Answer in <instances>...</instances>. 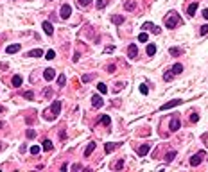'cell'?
<instances>
[{
    "instance_id": "obj_1",
    "label": "cell",
    "mask_w": 208,
    "mask_h": 172,
    "mask_svg": "<svg viewBox=\"0 0 208 172\" xmlns=\"http://www.w3.org/2000/svg\"><path fill=\"white\" fill-rule=\"evenodd\" d=\"M59 111H61V101H54L50 106V111H45L43 117L47 118V120H56L58 115H59Z\"/></svg>"
},
{
    "instance_id": "obj_2",
    "label": "cell",
    "mask_w": 208,
    "mask_h": 172,
    "mask_svg": "<svg viewBox=\"0 0 208 172\" xmlns=\"http://www.w3.org/2000/svg\"><path fill=\"white\" fill-rule=\"evenodd\" d=\"M181 23V18H179V15H178V13H169V16H167V20H165V25H167V27H169V29H174V27H176V25H179Z\"/></svg>"
},
{
    "instance_id": "obj_3",
    "label": "cell",
    "mask_w": 208,
    "mask_h": 172,
    "mask_svg": "<svg viewBox=\"0 0 208 172\" xmlns=\"http://www.w3.org/2000/svg\"><path fill=\"white\" fill-rule=\"evenodd\" d=\"M183 102H185V101H181V99H174V101H171V102H167V104L162 106V111L171 109V108H174V106H179V104H183Z\"/></svg>"
},
{
    "instance_id": "obj_4",
    "label": "cell",
    "mask_w": 208,
    "mask_h": 172,
    "mask_svg": "<svg viewBox=\"0 0 208 172\" xmlns=\"http://www.w3.org/2000/svg\"><path fill=\"white\" fill-rule=\"evenodd\" d=\"M181 127V122H179V118L178 117H171V125H169V129L172 131V133H174V131H178Z\"/></svg>"
},
{
    "instance_id": "obj_5",
    "label": "cell",
    "mask_w": 208,
    "mask_h": 172,
    "mask_svg": "<svg viewBox=\"0 0 208 172\" xmlns=\"http://www.w3.org/2000/svg\"><path fill=\"white\" fill-rule=\"evenodd\" d=\"M70 15H72V7L68 4H63L61 5V18L66 20V18H70Z\"/></svg>"
},
{
    "instance_id": "obj_6",
    "label": "cell",
    "mask_w": 208,
    "mask_h": 172,
    "mask_svg": "<svg viewBox=\"0 0 208 172\" xmlns=\"http://www.w3.org/2000/svg\"><path fill=\"white\" fill-rule=\"evenodd\" d=\"M201 160H203V153L194 154V156L190 158V167H197V165L201 163Z\"/></svg>"
},
{
    "instance_id": "obj_7",
    "label": "cell",
    "mask_w": 208,
    "mask_h": 172,
    "mask_svg": "<svg viewBox=\"0 0 208 172\" xmlns=\"http://www.w3.org/2000/svg\"><path fill=\"white\" fill-rule=\"evenodd\" d=\"M43 32H45L47 36H52V34H54V27H52L50 22H43Z\"/></svg>"
},
{
    "instance_id": "obj_8",
    "label": "cell",
    "mask_w": 208,
    "mask_h": 172,
    "mask_svg": "<svg viewBox=\"0 0 208 172\" xmlns=\"http://www.w3.org/2000/svg\"><path fill=\"white\" fill-rule=\"evenodd\" d=\"M43 77L47 79V81H52V79L56 77V70H54V68H47V70L43 72Z\"/></svg>"
},
{
    "instance_id": "obj_9",
    "label": "cell",
    "mask_w": 208,
    "mask_h": 172,
    "mask_svg": "<svg viewBox=\"0 0 208 172\" xmlns=\"http://www.w3.org/2000/svg\"><path fill=\"white\" fill-rule=\"evenodd\" d=\"M102 104H104V101L99 95H92V106H93V108H100Z\"/></svg>"
},
{
    "instance_id": "obj_10",
    "label": "cell",
    "mask_w": 208,
    "mask_h": 172,
    "mask_svg": "<svg viewBox=\"0 0 208 172\" xmlns=\"http://www.w3.org/2000/svg\"><path fill=\"white\" fill-rule=\"evenodd\" d=\"M127 56H129L131 59L138 56V49H136V45H129V47H127Z\"/></svg>"
},
{
    "instance_id": "obj_11",
    "label": "cell",
    "mask_w": 208,
    "mask_h": 172,
    "mask_svg": "<svg viewBox=\"0 0 208 172\" xmlns=\"http://www.w3.org/2000/svg\"><path fill=\"white\" fill-rule=\"evenodd\" d=\"M149 151H151V145L149 143H144V145H140V147H138V154L140 156H145Z\"/></svg>"
},
{
    "instance_id": "obj_12",
    "label": "cell",
    "mask_w": 208,
    "mask_h": 172,
    "mask_svg": "<svg viewBox=\"0 0 208 172\" xmlns=\"http://www.w3.org/2000/svg\"><path fill=\"white\" fill-rule=\"evenodd\" d=\"M144 29L147 31V29H151L154 34H160V27H156V25H152L151 22H147V23H144Z\"/></svg>"
},
{
    "instance_id": "obj_13",
    "label": "cell",
    "mask_w": 208,
    "mask_h": 172,
    "mask_svg": "<svg viewBox=\"0 0 208 172\" xmlns=\"http://www.w3.org/2000/svg\"><path fill=\"white\" fill-rule=\"evenodd\" d=\"M43 56V50L41 49H34V50H31L29 54H27V57H41Z\"/></svg>"
},
{
    "instance_id": "obj_14",
    "label": "cell",
    "mask_w": 208,
    "mask_h": 172,
    "mask_svg": "<svg viewBox=\"0 0 208 172\" xmlns=\"http://www.w3.org/2000/svg\"><path fill=\"white\" fill-rule=\"evenodd\" d=\"M197 11V2H192L189 7H187V13H189V16H194V13Z\"/></svg>"
},
{
    "instance_id": "obj_15",
    "label": "cell",
    "mask_w": 208,
    "mask_h": 172,
    "mask_svg": "<svg viewBox=\"0 0 208 172\" xmlns=\"http://www.w3.org/2000/svg\"><path fill=\"white\" fill-rule=\"evenodd\" d=\"M145 52H147V56H154V54H156V45L149 43V45H147V49H145Z\"/></svg>"
},
{
    "instance_id": "obj_16",
    "label": "cell",
    "mask_w": 208,
    "mask_h": 172,
    "mask_svg": "<svg viewBox=\"0 0 208 172\" xmlns=\"http://www.w3.org/2000/svg\"><path fill=\"white\" fill-rule=\"evenodd\" d=\"M11 83H13V86H22V83H23V79L20 77V75H13V79H11Z\"/></svg>"
},
{
    "instance_id": "obj_17",
    "label": "cell",
    "mask_w": 208,
    "mask_h": 172,
    "mask_svg": "<svg viewBox=\"0 0 208 172\" xmlns=\"http://www.w3.org/2000/svg\"><path fill=\"white\" fill-rule=\"evenodd\" d=\"M93 151H95V143H93V142H90V143H88V147H86V151H84V156L88 158V156L93 153Z\"/></svg>"
},
{
    "instance_id": "obj_18",
    "label": "cell",
    "mask_w": 208,
    "mask_h": 172,
    "mask_svg": "<svg viewBox=\"0 0 208 172\" xmlns=\"http://www.w3.org/2000/svg\"><path fill=\"white\" fill-rule=\"evenodd\" d=\"M5 50H7V54H15V52H18V50H20V45H18V43H15V45H9V47L5 49Z\"/></svg>"
},
{
    "instance_id": "obj_19",
    "label": "cell",
    "mask_w": 208,
    "mask_h": 172,
    "mask_svg": "<svg viewBox=\"0 0 208 172\" xmlns=\"http://www.w3.org/2000/svg\"><path fill=\"white\" fill-rule=\"evenodd\" d=\"M181 72H183V65H181V63H176V65L172 67V74L176 75V74H181Z\"/></svg>"
},
{
    "instance_id": "obj_20",
    "label": "cell",
    "mask_w": 208,
    "mask_h": 172,
    "mask_svg": "<svg viewBox=\"0 0 208 172\" xmlns=\"http://www.w3.org/2000/svg\"><path fill=\"white\" fill-rule=\"evenodd\" d=\"M117 147H118V143H106V153L110 154V153H113Z\"/></svg>"
},
{
    "instance_id": "obj_21",
    "label": "cell",
    "mask_w": 208,
    "mask_h": 172,
    "mask_svg": "<svg viewBox=\"0 0 208 172\" xmlns=\"http://www.w3.org/2000/svg\"><path fill=\"white\" fill-rule=\"evenodd\" d=\"M41 143H43V145H41L43 151H52V142H50V140H43Z\"/></svg>"
},
{
    "instance_id": "obj_22",
    "label": "cell",
    "mask_w": 208,
    "mask_h": 172,
    "mask_svg": "<svg viewBox=\"0 0 208 172\" xmlns=\"http://www.w3.org/2000/svg\"><path fill=\"white\" fill-rule=\"evenodd\" d=\"M174 158H176V153H174V151H171V153H167V156H165V161L167 163H171Z\"/></svg>"
},
{
    "instance_id": "obj_23",
    "label": "cell",
    "mask_w": 208,
    "mask_h": 172,
    "mask_svg": "<svg viewBox=\"0 0 208 172\" xmlns=\"http://www.w3.org/2000/svg\"><path fill=\"white\" fill-rule=\"evenodd\" d=\"M111 22L117 23V25H120V23L124 22V16H117V15H115V16H111Z\"/></svg>"
},
{
    "instance_id": "obj_24",
    "label": "cell",
    "mask_w": 208,
    "mask_h": 172,
    "mask_svg": "<svg viewBox=\"0 0 208 172\" xmlns=\"http://www.w3.org/2000/svg\"><path fill=\"white\" fill-rule=\"evenodd\" d=\"M106 4H108L106 0H97V2H95V7H97V9H104Z\"/></svg>"
},
{
    "instance_id": "obj_25",
    "label": "cell",
    "mask_w": 208,
    "mask_h": 172,
    "mask_svg": "<svg viewBox=\"0 0 208 172\" xmlns=\"http://www.w3.org/2000/svg\"><path fill=\"white\" fill-rule=\"evenodd\" d=\"M58 84H59V86H65V84H66V77H65V74L58 75Z\"/></svg>"
},
{
    "instance_id": "obj_26",
    "label": "cell",
    "mask_w": 208,
    "mask_h": 172,
    "mask_svg": "<svg viewBox=\"0 0 208 172\" xmlns=\"http://www.w3.org/2000/svg\"><path fill=\"white\" fill-rule=\"evenodd\" d=\"M100 124H104V125H110L111 124V118L108 115H104V117H100Z\"/></svg>"
},
{
    "instance_id": "obj_27",
    "label": "cell",
    "mask_w": 208,
    "mask_h": 172,
    "mask_svg": "<svg viewBox=\"0 0 208 172\" xmlns=\"http://www.w3.org/2000/svg\"><path fill=\"white\" fill-rule=\"evenodd\" d=\"M97 88H99L100 93H106V91H108V86H106L104 83H99V84H97Z\"/></svg>"
},
{
    "instance_id": "obj_28",
    "label": "cell",
    "mask_w": 208,
    "mask_h": 172,
    "mask_svg": "<svg viewBox=\"0 0 208 172\" xmlns=\"http://www.w3.org/2000/svg\"><path fill=\"white\" fill-rule=\"evenodd\" d=\"M169 52H171V56H179V54H181V50H179V49H176V47H171V49H169Z\"/></svg>"
},
{
    "instance_id": "obj_29",
    "label": "cell",
    "mask_w": 208,
    "mask_h": 172,
    "mask_svg": "<svg viewBox=\"0 0 208 172\" xmlns=\"http://www.w3.org/2000/svg\"><path fill=\"white\" fill-rule=\"evenodd\" d=\"M126 9L127 11H133V9H135V2H126Z\"/></svg>"
},
{
    "instance_id": "obj_30",
    "label": "cell",
    "mask_w": 208,
    "mask_h": 172,
    "mask_svg": "<svg viewBox=\"0 0 208 172\" xmlns=\"http://www.w3.org/2000/svg\"><path fill=\"white\" fill-rule=\"evenodd\" d=\"M122 167H124V161L122 160H118L117 163H113V169H122Z\"/></svg>"
},
{
    "instance_id": "obj_31",
    "label": "cell",
    "mask_w": 208,
    "mask_h": 172,
    "mask_svg": "<svg viewBox=\"0 0 208 172\" xmlns=\"http://www.w3.org/2000/svg\"><path fill=\"white\" fill-rule=\"evenodd\" d=\"M29 151H31V154H38L39 153V147H38V145H32Z\"/></svg>"
},
{
    "instance_id": "obj_32",
    "label": "cell",
    "mask_w": 208,
    "mask_h": 172,
    "mask_svg": "<svg viewBox=\"0 0 208 172\" xmlns=\"http://www.w3.org/2000/svg\"><path fill=\"white\" fill-rule=\"evenodd\" d=\"M172 77H174V74H172V70H171V72H167V74L163 75V79H165V81H171Z\"/></svg>"
},
{
    "instance_id": "obj_33",
    "label": "cell",
    "mask_w": 208,
    "mask_h": 172,
    "mask_svg": "<svg viewBox=\"0 0 208 172\" xmlns=\"http://www.w3.org/2000/svg\"><path fill=\"white\" fill-rule=\"evenodd\" d=\"M138 41H142V43H145V41H147V34H145V32H142V34L138 36Z\"/></svg>"
},
{
    "instance_id": "obj_34",
    "label": "cell",
    "mask_w": 208,
    "mask_h": 172,
    "mask_svg": "<svg viewBox=\"0 0 208 172\" xmlns=\"http://www.w3.org/2000/svg\"><path fill=\"white\" fill-rule=\"evenodd\" d=\"M56 57V52L54 50H49V52H47V59H54Z\"/></svg>"
},
{
    "instance_id": "obj_35",
    "label": "cell",
    "mask_w": 208,
    "mask_h": 172,
    "mask_svg": "<svg viewBox=\"0 0 208 172\" xmlns=\"http://www.w3.org/2000/svg\"><path fill=\"white\" fill-rule=\"evenodd\" d=\"M140 91H142V93L145 95L147 91H149V88H147V84H140Z\"/></svg>"
},
{
    "instance_id": "obj_36",
    "label": "cell",
    "mask_w": 208,
    "mask_h": 172,
    "mask_svg": "<svg viewBox=\"0 0 208 172\" xmlns=\"http://www.w3.org/2000/svg\"><path fill=\"white\" fill-rule=\"evenodd\" d=\"M25 135H27V138H34V136H36V133H34L32 129H27V133H25Z\"/></svg>"
},
{
    "instance_id": "obj_37",
    "label": "cell",
    "mask_w": 208,
    "mask_h": 172,
    "mask_svg": "<svg viewBox=\"0 0 208 172\" xmlns=\"http://www.w3.org/2000/svg\"><path fill=\"white\" fill-rule=\"evenodd\" d=\"M23 97H25V99H34V93H32V91H25Z\"/></svg>"
},
{
    "instance_id": "obj_38",
    "label": "cell",
    "mask_w": 208,
    "mask_h": 172,
    "mask_svg": "<svg viewBox=\"0 0 208 172\" xmlns=\"http://www.w3.org/2000/svg\"><path fill=\"white\" fill-rule=\"evenodd\" d=\"M199 32H201V34H203V36H205V34H208V25H203V27H201V31H199Z\"/></svg>"
},
{
    "instance_id": "obj_39",
    "label": "cell",
    "mask_w": 208,
    "mask_h": 172,
    "mask_svg": "<svg viewBox=\"0 0 208 172\" xmlns=\"http://www.w3.org/2000/svg\"><path fill=\"white\" fill-rule=\"evenodd\" d=\"M190 120H192V122H197V120H199V115L192 113V115H190Z\"/></svg>"
},
{
    "instance_id": "obj_40",
    "label": "cell",
    "mask_w": 208,
    "mask_h": 172,
    "mask_svg": "<svg viewBox=\"0 0 208 172\" xmlns=\"http://www.w3.org/2000/svg\"><path fill=\"white\" fill-rule=\"evenodd\" d=\"M88 4H90V0H79V5H83V7H86Z\"/></svg>"
},
{
    "instance_id": "obj_41",
    "label": "cell",
    "mask_w": 208,
    "mask_h": 172,
    "mask_svg": "<svg viewBox=\"0 0 208 172\" xmlns=\"http://www.w3.org/2000/svg\"><path fill=\"white\" fill-rule=\"evenodd\" d=\"M90 79H92V75H88V74H86V75H83V83H88Z\"/></svg>"
},
{
    "instance_id": "obj_42",
    "label": "cell",
    "mask_w": 208,
    "mask_h": 172,
    "mask_svg": "<svg viewBox=\"0 0 208 172\" xmlns=\"http://www.w3.org/2000/svg\"><path fill=\"white\" fill-rule=\"evenodd\" d=\"M43 95H45V97H50V95H52V91H50V90H49V88H47V90H45V91H43Z\"/></svg>"
},
{
    "instance_id": "obj_43",
    "label": "cell",
    "mask_w": 208,
    "mask_h": 172,
    "mask_svg": "<svg viewBox=\"0 0 208 172\" xmlns=\"http://www.w3.org/2000/svg\"><path fill=\"white\" fill-rule=\"evenodd\" d=\"M108 72H110V74H111V72H115V65H110V67H108Z\"/></svg>"
},
{
    "instance_id": "obj_44",
    "label": "cell",
    "mask_w": 208,
    "mask_h": 172,
    "mask_svg": "<svg viewBox=\"0 0 208 172\" xmlns=\"http://www.w3.org/2000/svg\"><path fill=\"white\" fill-rule=\"evenodd\" d=\"M203 16H205L206 20H208V9H205V11H203Z\"/></svg>"
},
{
    "instance_id": "obj_45",
    "label": "cell",
    "mask_w": 208,
    "mask_h": 172,
    "mask_svg": "<svg viewBox=\"0 0 208 172\" xmlns=\"http://www.w3.org/2000/svg\"><path fill=\"white\" fill-rule=\"evenodd\" d=\"M2 111H4V108H2V106H0V113H2Z\"/></svg>"
},
{
    "instance_id": "obj_46",
    "label": "cell",
    "mask_w": 208,
    "mask_h": 172,
    "mask_svg": "<svg viewBox=\"0 0 208 172\" xmlns=\"http://www.w3.org/2000/svg\"><path fill=\"white\" fill-rule=\"evenodd\" d=\"M0 147H2V145H0Z\"/></svg>"
}]
</instances>
